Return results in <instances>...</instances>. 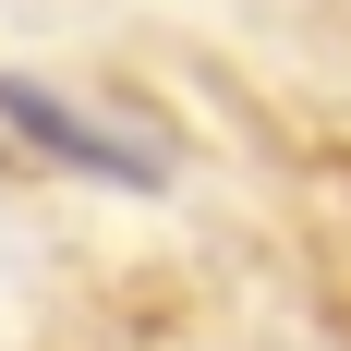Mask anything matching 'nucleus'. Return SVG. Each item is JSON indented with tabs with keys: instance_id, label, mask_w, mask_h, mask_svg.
Listing matches in <instances>:
<instances>
[{
	"instance_id": "nucleus-1",
	"label": "nucleus",
	"mask_w": 351,
	"mask_h": 351,
	"mask_svg": "<svg viewBox=\"0 0 351 351\" xmlns=\"http://www.w3.org/2000/svg\"><path fill=\"white\" fill-rule=\"evenodd\" d=\"M0 121H12L36 158H61V170H97V182H121V194H170V145L121 134L109 109L61 97V85H36V73H0Z\"/></svg>"
}]
</instances>
